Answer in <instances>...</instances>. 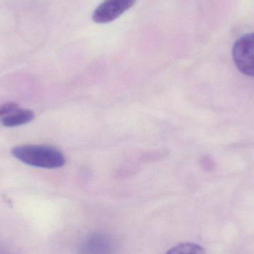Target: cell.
Wrapping results in <instances>:
<instances>
[{"mask_svg":"<svg viewBox=\"0 0 254 254\" xmlns=\"http://www.w3.org/2000/svg\"><path fill=\"white\" fill-rule=\"evenodd\" d=\"M12 154L22 162L40 168H59L65 163L62 152L52 146L23 145L13 148Z\"/></svg>","mask_w":254,"mask_h":254,"instance_id":"1","label":"cell"},{"mask_svg":"<svg viewBox=\"0 0 254 254\" xmlns=\"http://www.w3.org/2000/svg\"><path fill=\"white\" fill-rule=\"evenodd\" d=\"M232 55L237 68L243 74L254 77V33L246 34L236 41Z\"/></svg>","mask_w":254,"mask_h":254,"instance_id":"2","label":"cell"},{"mask_svg":"<svg viewBox=\"0 0 254 254\" xmlns=\"http://www.w3.org/2000/svg\"><path fill=\"white\" fill-rule=\"evenodd\" d=\"M137 0H104L92 15L94 22L104 24L113 22L135 4Z\"/></svg>","mask_w":254,"mask_h":254,"instance_id":"3","label":"cell"},{"mask_svg":"<svg viewBox=\"0 0 254 254\" xmlns=\"http://www.w3.org/2000/svg\"><path fill=\"white\" fill-rule=\"evenodd\" d=\"M34 119V113L31 110L17 109L8 116L2 118L1 124L5 127L21 126L29 123Z\"/></svg>","mask_w":254,"mask_h":254,"instance_id":"4","label":"cell"},{"mask_svg":"<svg viewBox=\"0 0 254 254\" xmlns=\"http://www.w3.org/2000/svg\"><path fill=\"white\" fill-rule=\"evenodd\" d=\"M166 254H207L199 245L184 243L172 248Z\"/></svg>","mask_w":254,"mask_h":254,"instance_id":"5","label":"cell"},{"mask_svg":"<svg viewBox=\"0 0 254 254\" xmlns=\"http://www.w3.org/2000/svg\"><path fill=\"white\" fill-rule=\"evenodd\" d=\"M18 104L15 102H8L0 106V118H4L18 109Z\"/></svg>","mask_w":254,"mask_h":254,"instance_id":"6","label":"cell"}]
</instances>
